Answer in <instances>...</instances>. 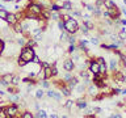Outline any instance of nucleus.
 I'll return each instance as SVG.
<instances>
[{
    "label": "nucleus",
    "mask_w": 126,
    "mask_h": 118,
    "mask_svg": "<svg viewBox=\"0 0 126 118\" xmlns=\"http://www.w3.org/2000/svg\"><path fill=\"white\" fill-rule=\"evenodd\" d=\"M33 57H34V50L32 49V47H25V49H22L21 54H20V58L24 59V60H26L28 63L33 60Z\"/></svg>",
    "instance_id": "obj_1"
},
{
    "label": "nucleus",
    "mask_w": 126,
    "mask_h": 118,
    "mask_svg": "<svg viewBox=\"0 0 126 118\" xmlns=\"http://www.w3.org/2000/svg\"><path fill=\"white\" fill-rule=\"evenodd\" d=\"M64 29L68 31V33H76V31L79 30L78 21H76V20H74V18L67 20V21L64 22Z\"/></svg>",
    "instance_id": "obj_2"
},
{
    "label": "nucleus",
    "mask_w": 126,
    "mask_h": 118,
    "mask_svg": "<svg viewBox=\"0 0 126 118\" xmlns=\"http://www.w3.org/2000/svg\"><path fill=\"white\" fill-rule=\"evenodd\" d=\"M28 8H29V12H30V13L34 15V16H39V15H41V12H42V9H43V8L39 5V4H30Z\"/></svg>",
    "instance_id": "obj_3"
},
{
    "label": "nucleus",
    "mask_w": 126,
    "mask_h": 118,
    "mask_svg": "<svg viewBox=\"0 0 126 118\" xmlns=\"http://www.w3.org/2000/svg\"><path fill=\"white\" fill-rule=\"evenodd\" d=\"M17 113H18V108H17V106H15V105L5 108V114H7V117H15Z\"/></svg>",
    "instance_id": "obj_4"
},
{
    "label": "nucleus",
    "mask_w": 126,
    "mask_h": 118,
    "mask_svg": "<svg viewBox=\"0 0 126 118\" xmlns=\"http://www.w3.org/2000/svg\"><path fill=\"white\" fill-rule=\"evenodd\" d=\"M63 68H64V71H67V72L72 71V68H74V60L72 59H66V60L63 62Z\"/></svg>",
    "instance_id": "obj_5"
},
{
    "label": "nucleus",
    "mask_w": 126,
    "mask_h": 118,
    "mask_svg": "<svg viewBox=\"0 0 126 118\" xmlns=\"http://www.w3.org/2000/svg\"><path fill=\"white\" fill-rule=\"evenodd\" d=\"M89 71L92 74H97V72H100V64L98 63H96V62H92L89 64Z\"/></svg>",
    "instance_id": "obj_6"
},
{
    "label": "nucleus",
    "mask_w": 126,
    "mask_h": 118,
    "mask_svg": "<svg viewBox=\"0 0 126 118\" xmlns=\"http://www.w3.org/2000/svg\"><path fill=\"white\" fill-rule=\"evenodd\" d=\"M5 21H8V22L11 24V25H13V24H16V22H17V18H16V16H15V15H12V13H8L7 18H5Z\"/></svg>",
    "instance_id": "obj_7"
},
{
    "label": "nucleus",
    "mask_w": 126,
    "mask_h": 118,
    "mask_svg": "<svg viewBox=\"0 0 126 118\" xmlns=\"http://www.w3.org/2000/svg\"><path fill=\"white\" fill-rule=\"evenodd\" d=\"M8 13H9V12H8L7 9H4V8H0V18H1V20H5L7 16H8Z\"/></svg>",
    "instance_id": "obj_8"
},
{
    "label": "nucleus",
    "mask_w": 126,
    "mask_h": 118,
    "mask_svg": "<svg viewBox=\"0 0 126 118\" xmlns=\"http://www.w3.org/2000/svg\"><path fill=\"white\" fill-rule=\"evenodd\" d=\"M13 26H15V31L16 33H22V26H21V24H18V21L13 24Z\"/></svg>",
    "instance_id": "obj_9"
},
{
    "label": "nucleus",
    "mask_w": 126,
    "mask_h": 118,
    "mask_svg": "<svg viewBox=\"0 0 126 118\" xmlns=\"http://www.w3.org/2000/svg\"><path fill=\"white\" fill-rule=\"evenodd\" d=\"M71 7H72V4H71L70 1H64L62 4V8H63V9H67V11H70Z\"/></svg>",
    "instance_id": "obj_10"
},
{
    "label": "nucleus",
    "mask_w": 126,
    "mask_h": 118,
    "mask_svg": "<svg viewBox=\"0 0 126 118\" xmlns=\"http://www.w3.org/2000/svg\"><path fill=\"white\" fill-rule=\"evenodd\" d=\"M35 117H38V118H46V117H47V114H46L45 110H39V112L35 114Z\"/></svg>",
    "instance_id": "obj_11"
},
{
    "label": "nucleus",
    "mask_w": 126,
    "mask_h": 118,
    "mask_svg": "<svg viewBox=\"0 0 126 118\" xmlns=\"http://www.w3.org/2000/svg\"><path fill=\"white\" fill-rule=\"evenodd\" d=\"M1 79H4V80H5L8 84H11V81H12V75H11V74H5Z\"/></svg>",
    "instance_id": "obj_12"
},
{
    "label": "nucleus",
    "mask_w": 126,
    "mask_h": 118,
    "mask_svg": "<svg viewBox=\"0 0 126 118\" xmlns=\"http://www.w3.org/2000/svg\"><path fill=\"white\" fill-rule=\"evenodd\" d=\"M76 105H78V108H79V109H84V108H87V102H85V101H83V100H80Z\"/></svg>",
    "instance_id": "obj_13"
},
{
    "label": "nucleus",
    "mask_w": 126,
    "mask_h": 118,
    "mask_svg": "<svg viewBox=\"0 0 126 118\" xmlns=\"http://www.w3.org/2000/svg\"><path fill=\"white\" fill-rule=\"evenodd\" d=\"M98 64H100V72H101V74H105V71H106L105 62H102V63H98Z\"/></svg>",
    "instance_id": "obj_14"
},
{
    "label": "nucleus",
    "mask_w": 126,
    "mask_h": 118,
    "mask_svg": "<svg viewBox=\"0 0 126 118\" xmlns=\"http://www.w3.org/2000/svg\"><path fill=\"white\" fill-rule=\"evenodd\" d=\"M70 90H71L70 88H66V87H63V88H62V93L64 94V96H70V94H71Z\"/></svg>",
    "instance_id": "obj_15"
},
{
    "label": "nucleus",
    "mask_w": 126,
    "mask_h": 118,
    "mask_svg": "<svg viewBox=\"0 0 126 118\" xmlns=\"http://www.w3.org/2000/svg\"><path fill=\"white\" fill-rule=\"evenodd\" d=\"M21 117H22V118H33L34 116H33V114H32L30 112H25V113L21 114Z\"/></svg>",
    "instance_id": "obj_16"
},
{
    "label": "nucleus",
    "mask_w": 126,
    "mask_h": 118,
    "mask_svg": "<svg viewBox=\"0 0 126 118\" xmlns=\"http://www.w3.org/2000/svg\"><path fill=\"white\" fill-rule=\"evenodd\" d=\"M18 80H20V79H18V76H12V84H13V85H17L18 84Z\"/></svg>",
    "instance_id": "obj_17"
},
{
    "label": "nucleus",
    "mask_w": 126,
    "mask_h": 118,
    "mask_svg": "<svg viewBox=\"0 0 126 118\" xmlns=\"http://www.w3.org/2000/svg\"><path fill=\"white\" fill-rule=\"evenodd\" d=\"M59 9H61V7L57 5V4H53V5L50 7V11H54V12H58Z\"/></svg>",
    "instance_id": "obj_18"
},
{
    "label": "nucleus",
    "mask_w": 126,
    "mask_h": 118,
    "mask_svg": "<svg viewBox=\"0 0 126 118\" xmlns=\"http://www.w3.org/2000/svg\"><path fill=\"white\" fill-rule=\"evenodd\" d=\"M104 4H105V5L108 7V8H114V4H113L112 1H110V0H105Z\"/></svg>",
    "instance_id": "obj_19"
},
{
    "label": "nucleus",
    "mask_w": 126,
    "mask_h": 118,
    "mask_svg": "<svg viewBox=\"0 0 126 118\" xmlns=\"http://www.w3.org/2000/svg\"><path fill=\"white\" fill-rule=\"evenodd\" d=\"M35 97H37V98H42L43 97V90L42 89H38L37 93H35Z\"/></svg>",
    "instance_id": "obj_20"
},
{
    "label": "nucleus",
    "mask_w": 126,
    "mask_h": 118,
    "mask_svg": "<svg viewBox=\"0 0 126 118\" xmlns=\"http://www.w3.org/2000/svg\"><path fill=\"white\" fill-rule=\"evenodd\" d=\"M26 64H28L26 60H24V59H21V58L18 59V66H20V67H24V66H26Z\"/></svg>",
    "instance_id": "obj_21"
},
{
    "label": "nucleus",
    "mask_w": 126,
    "mask_h": 118,
    "mask_svg": "<svg viewBox=\"0 0 126 118\" xmlns=\"http://www.w3.org/2000/svg\"><path fill=\"white\" fill-rule=\"evenodd\" d=\"M50 18H53V20H59V13H57V12L51 13V15H50Z\"/></svg>",
    "instance_id": "obj_22"
},
{
    "label": "nucleus",
    "mask_w": 126,
    "mask_h": 118,
    "mask_svg": "<svg viewBox=\"0 0 126 118\" xmlns=\"http://www.w3.org/2000/svg\"><path fill=\"white\" fill-rule=\"evenodd\" d=\"M116 66H117V63H116V59H113V60H110V70H116Z\"/></svg>",
    "instance_id": "obj_23"
},
{
    "label": "nucleus",
    "mask_w": 126,
    "mask_h": 118,
    "mask_svg": "<svg viewBox=\"0 0 126 118\" xmlns=\"http://www.w3.org/2000/svg\"><path fill=\"white\" fill-rule=\"evenodd\" d=\"M67 39H68V35H67V33H62L61 41H67Z\"/></svg>",
    "instance_id": "obj_24"
},
{
    "label": "nucleus",
    "mask_w": 126,
    "mask_h": 118,
    "mask_svg": "<svg viewBox=\"0 0 126 118\" xmlns=\"http://www.w3.org/2000/svg\"><path fill=\"white\" fill-rule=\"evenodd\" d=\"M96 90H97V89L94 88L93 85H92V87H89V93H91V94H96V93H97Z\"/></svg>",
    "instance_id": "obj_25"
},
{
    "label": "nucleus",
    "mask_w": 126,
    "mask_h": 118,
    "mask_svg": "<svg viewBox=\"0 0 126 118\" xmlns=\"http://www.w3.org/2000/svg\"><path fill=\"white\" fill-rule=\"evenodd\" d=\"M88 30H89V29L85 26V24H83V26H81V31H83L84 34H87V33H88Z\"/></svg>",
    "instance_id": "obj_26"
},
{
    "label": "nucleus",
    "mask_w": 126,
    "mask_h": 118,
    "mask_svg": "<svg viewBox=\"0 0 126 118\" xmlns=\"http://www.w3.org/2000/svg\"><path fill=\"white\" fill-rule=\"evenodd\" d=\"M84 24H85V26L88 28V29H93V24H92V22L87 21V22H84Z\"/></svg>",
    "instance_id": "obj_27"
},
{
    "label": "nucleus",
    "mask_w": 126,
    "mask_h": 118,
    "mask_svg": "<svg viewBox=\"0 0 126 118\" xmlns=\"http://www.w3.org/2000/svg\"><path fill=\"white\" fill-rule=\"evenodd\" d=\"M17 45H20V46H24V45H25V41H24V38L17 39Z\"/></svg>",
    "instance_id": "obj_28"
},
{
    "label": "nucleus",
    "mask_w": 126,
    "mask_h": 118,
    "mask_svg": "<svg viewBox=\"0 0 126 118\" xmlns=\"http://www.w3.org/2000/svg\"><path fill=\"white\" fill-rule=\"evenodd\" d=\"M34 42H35V41H33V39H32V41H28V42H26V46H28V47H33V46H34Z\"/></svg>",
    "instance_id": "obj_29"
},
{
    "label": "nucleus",
    "mask_w": 126,
    "mask_h": 118,
    "mask_svg": "<svg viewBox=\"0 0 126 118\" xmlns=\"http://www.w3.org/2000/svg\"><path fill=\"white\" fill-rule=\"evenodd\" d=\"M80 76L84 77V79H88V72H87V71H84V72H80Z\"/></svg>",
    "instance_id": "obj_30"
},
{
    "label": "nucleus",
    "mask_w": 126,
    "mask_h": 118,
    "mask_svg": "<svg viewBox=\"0 0 126 118\" xmlns=\"http://www.w3.org/2000/svg\"><path fill=\"white\" fill-rule=\"evenodd\" d=\"M3 50H4V42L1 41V39H0V54L3 53Z\"/></svg>",
    "instance_id": "obj_31"
},
{
    "label": "nucleus",
    "mask_w": 126,
    "mask_h": 118,
    "mask_svg": "<svg viewBox=\"0 0 126 118\" xmlns=\"http://www.w3.org/2000/svg\"><path fill=\"white\" fill-rule=\"evenodd\" d=\"M54 90H47V96H49V97H54Z\"/></svg>",
    "instance_id": "obj_32"
},
{
    "label": "nucleus",
    "mask_w": 126,
    "mask_h": 118,
    "mask_svg": "<svg viewBox=\"0 0 126 118\" xmlns=\"http://www.w3.org/2000/svg\"><path fill=\"white\" fill-rule=\"evenodd\" d=\"M54 98H55V100H58V101H61V94L54 93Z\"/></svg>",
    "instance_id": "obj_33"
},
{
    "label": "nucleus",
    "mask_w": 126,
    "mask_h": 118,
    "mask_svg": "<svg viewBox=\"0 0 126 118\" xmlns=\"http://www.w3.org/2000/svg\"><path fill=\"white\" fill-rule=\"evenodd\" d=\"M71 105H72V101H67L64 106H66V108H68V109H70V108H71Z\"/></svg>",
    "instance_id": "obj_34"
},
{
    "label": "nucleus",
    "mask_w": 126,
    "mask_h": 118,
    "mask_svg": "<svg viewBox=\"0 0 126 118\" xmlns=\"http://www.w3.org/2000/svg\"><path fill=\"white\" fill-rule=\"evenodd\" d=\"M62 18H63V21H64V22H66V21H67V20H70L71 17H70V16H68V15H64V16H63V17H62Z\"/></svg>",
    "instance_id": "obj_35"
},
{
    "label": "nucleus",
    "mask_w": 126,
    "mask_h": 118,
    "mask_svg": "<svg viewBox=\"0 0 126 118\" xmlns=\"http://www.w3.org/2000/svg\"><path fill=\"white\" fill-rule=\"evenodd\" d=\"M75 50H76V47H75L74 45H71V46H70V50H68V51H70V53H74Z\"/></svg>",
    "instance_id": "obj_36"
},
{
    "label": "nucleus",
    "mask_w": 126,
    "mask_h": 118,
    "mask_svg": "<svg viewBox=\"0 0 126 118\" xmlns=\"http://www.w3.org/2000/svg\"><path fill=\"white\" fill-rule=\"evenodd\" d=\"M91 43H93V45H97V43H98V41H97L96 38H92V39H91Z\"/></svg>",
    "instance_id": "obj_37"
},
{
    "label": "nucleus",
    "mask_w": 126,
    "mask_h": 118,
    "mask_svg": "<svg viewBox=\"0 0 126 118\" xmlns=\"http://www.w3.org/2000/svg\"><path fill=\"white\" fill-rule=\"evenodd\" d=\"M68 39H70V43H71V45H74V43H75V37H70Z\"/></svg>",
    "instance_id": "obj_38"
},
{
    "label": "nucleus",
    "mask_w": 126,
    "mask_h": 118,
    "mask_svg": "<svg viewBox=\"0 0 126 118\" xmlns=\"http://www.w3.org/2000/svg\"><path fill=\"white\" fill-rule=\"evenodd\" d=\"M42 87H45V88H47V87H49V83H47V81H43V83H42Z\"/></svg>",
    "instance_id": "obj_39"
},
{
    "label": "nucleus",
    "mask_w": 126,
    "mask_h": 118,
    "mask_svg": "<svg viewBox=\"0 0 126 118\" xmlns=\"http://www.w3.org/2000/svg\"><path fill=\"white\" fill-rule=\"evenodd\" d=\"M58 25H59V28H61V29L63 30V28H64V24H63V22H59Z\"/></svg>",
    "instance_id": "obj_40"
},
{
    "label": "nucleus",
    "mask_w": 126,
    "mask_h": 118,
    "mask_svg": "<svg viewBox=\"0 0 126 118\" xmlns=\"http://www.w3.org/2000/svg\"><path fill=\"white\" fill-rule=\"evenodd\" d=\"M70 79H71V75H66L64 76V80H70Z\"/></svg>",
    "instance_id": "obj_41"
},
{
    "label": "nucleus",
    "mask_w": 126,
    "mask_h": 118,
    "mask_svg": "<svg viewBox=\"0 0 126 118\" xmlns=\"http://www.w3.org/2000/svg\"><path fill=\"white\" fill-rule=\"evenodd\" d=\"M122 93H124V94H126V89H124V90H122Z\"/></svg>",
    "instance_id": "obj_42"
},
{
    "label": "nucleus",
    "mask_w": 126,
    "mask_h": 118,
    "mask_svg": "<svg viewBox=\"0 0 126 118\" xmlns=\"http://www.w3.org/2000/svg\"><path fill=\"white\" fill-rule=\"evenodd\" d=\"M124 81H125V83H126V76H125V77H124Z\"/></svg>",
    "instance_id": "obj_43"
},
{
    "label": "nucleus",
    "mask_w": 126,
    "mask_h": 118,
    "mask_svg": "<svg viewBox=\"0 0 126 118\" xmlns=\"http://www.w3.org/2000/svg\"><path fill=\"white\" fill-rule=\"evenodd\" d=\"M125 66H126V60H125Z\"/></svg>",
    "instance_id": "obj_44"
}]
</instances>
